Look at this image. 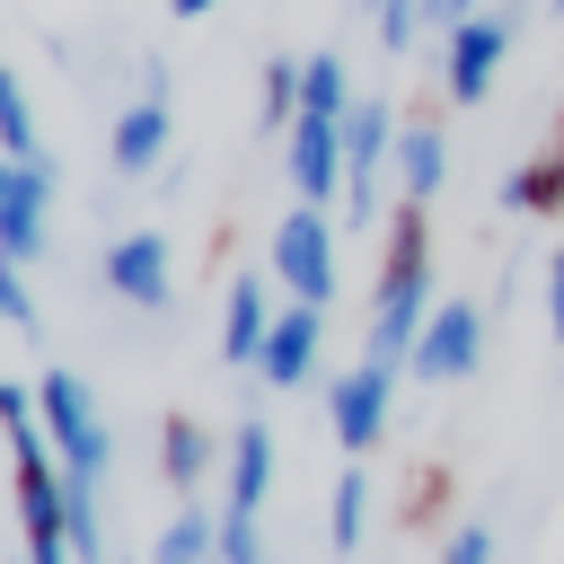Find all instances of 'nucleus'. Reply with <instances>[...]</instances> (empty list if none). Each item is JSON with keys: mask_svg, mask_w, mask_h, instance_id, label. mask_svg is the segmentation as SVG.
<instances>
[{"mask_svg": "<svg viewBox=\"0 0 564 564\" xmlns=\"http://www.w3.org/2000/svg\"><path fill=\"white\" fill-rule=\"evenodd\" d=\"M423 317H432V203L397 194V212H388V256H379V291H370V361L405 370Z\"/></svg>", "mask_w": 564, "mask_h": 564, "instance_id": "obj_1", "label": "nucleus"}, {"mask_svg": "<svg viewBox=\"0 0 564 564\" xmlns=\"http://www.w3.org/2000/svg\"><path fill=\"white\" fill-rule=\"evenodd\" d=\"M35 405H44V441H53L62 476H70V485H106V467H115V432H106V414H97L88 379L53 361V370L35 379Z\"/></svg>", "mask_w": 564, "mask_h": 564, "instance_id": "obj_2", "label": "nucleus"}, {"mask_svg": "<svg viewBox=\"0 0 564 564\" xmlns=\"http://www.w3.org/2000/svg\"><path fill=\"white\" fill-rule=\"evenodd\" d=\"M264 256H273V282H282L291 300H308V308H326V300L344 291V256H335V220H326V203H291V212L273 220Z\"/></svg>", "mask_w": 564, "mask_h": 564, "instance_id": "obj_3", "label": "nucleus"}, {"mask_svg": "<svg viewBox=\"0 0 564 564\" xmlns=\"http://www.w3.org/2000/svg\"><path fill=\"white\" fill-rule=\"evenodd\" d=\"M397 132H405V115L379 88H361L352 115H344V212H352V229L379 220V176H397Z\"/></svg>", "mask_w": 564, "mask_h": 564, "instance_id": "obj_4", "label": "nucleus"}, {"mask_svg": "<svg viewBox=\"0 0 564 564\" xmlns=\"http://www.w3.org/2000/svg\"><path fill=\"white\" fill-rule=\"evenodd\" d=\"M53 238V159H0V256L35 264Z\"/></svg>", "mask_w": 564, "mask_h": 564, "instance_id": "obj_5", "label": "nucleus"}, {"mask_svg": "<svg viewBox=\"0 0 564 564\" xmlns=\"http://www.w3.org/2000/svg\"><path fill=\"white\" fill-rule=\"evenodd\" d=\"M476 361H485V308H476V300H432L405 370H414L423 388H449V379H467Z\"/></svg>", "mask_w": 564, "mask_h": 564, "instance_id": "obj_6", "label": "nucleus"}, {"mask_svg": "<svg viewBox=\"0 0 564 564\" xmlns=\"http://www.w3.org/2000/svg\"><path fill=\"white\" fill-rule=\"evenodd\" d=\"M511 9H476L458 35H441L449 44V70H441V88H449V106H485L494 97V70H502V53H511Z\"/></svg>", "mask_w": 564, "mask_h": 564, "instance_id": "obj_7", "label": "nucleus"}, {"mask_svg": "<svg viewBox=\"0 0 564 564\" xmlns=\"http://www.w3.org/2000/svg\"><path fill=\"white\" fill-rule=\"evenodd\" d=\"M388 414H397V370L361 352V361H352V370H344V379L326 388V423H335V441H344V449L361 458V449H370V441L388 432Z\"/></svg>", "mask_w": 564, "mask_h": 564, "instance_id": "obj_8", "label": "nucleus"}, {"mask_svg": "<svg viewBox=\"0 0 564 564\" xmlns=\"http://www.w3.org/2000/svg\"><path fill=\"white\" fill-rule=\"evenodd\" d=\"M106 159H115V176H150L167 159V62H141V97L115 115Z\"/></svg>", "mask_w": 564, "mask_h": 564, "instance_id": "obj_9", "label": "nucleus"}, {"mask_svg": "<svg viewBox=\"0 0 564 564\" xmlns=\"http://www.w3.org/2000/svg\"><path fill=\"white\" fill-rule=\"evenodd\" d=\"M106 291L132 300V308H167L176 300V247H167V229H123L106 247Z\"/></svg>", "mask_w": 564, "mask_h": 564, "instance_id": "obj_10", "label": "nucleus"}, {"mask_svg": "<svg viewBox=\"0 0 564 564\" xmlns=\"http://www.w3.org/2000/svg\"><path fill=\"white\" fill-rule=\"evenodd\" d=\"M282 167L300 203H344V123L335 115H300L282 132Z\"/></svg>", "mask_w": 564, "mask_h": 564, "instance_id": "obj_11", "label": "nucleus"}, {"mask_svg": "<svg viewBox=\"0 0 564 564\" xmlns=\"http://www.w3.org/2000/svg\"><path fill=\"white\" fill-rule=\"evenodd\" d=\"M317 352H326V308L291 300V308L273 317V335H264L256 370H264V388H308V379H317Z\"/></svg>", "mask_w": 564, "mask_h": 564, "instance_id": "obj_12", "label": "nucleus"}, {"mask_svg": "<svg viewBox=\"0 0 564 564\" xmlns=\"http://www.w3.org/2000/svg\"><path fill=\"white\" fill-rule=\"evenodd\" d=\"M220 511H256L264 520V502H273V432L264 423H238L229 432V449H220Z\"/></svg>", "mask_w": 564, "mask_h": 564, "instance_id": "obj_13", "label": "nucleus"}, {"mask_svg": "<svg viewBox=\"0 0 564 564\" xmlns=\"http://www.w3.org/2000/svg\"><path fill=\"white\" fill-rule=\"evenodd\" d=\"M273 291H264V273H229V291H220V361H256L264 352V335H273Z\"/></svg>", "mask_w": 564, "mask_h": 564, "instance_id": "obj_14", "label": "nucleus"}, {"mask_svg": "<svg viewBox=\"0 0 564 564\" xmlns=\"http://www.w3.org/2000/svg\"><path fill=\"white\" fill-rule=\"evenodd\" d=\"M441 185H449V132H441L432 115H414V123L397 132V194L441 203Z\"/></svg>", "mask_w": 564, "mask_h": 564, "instance_id": "obj_15", "label": "nucleus"}, {"mask_svg": "<svg viewBox=\"0 0 564 564\" xmlns=\"http://www.w3.org/2000/svg\"><path fill=\"white\" fill-rule=\"evenodd\" d=\"M159 476H167V494H203L212 485V432L194 414H167L159 423Z\"/></svg>", "mask_w": 564, "mask_h": 564, "instance_id": "obj_16", "label": "nucleus"}, {"mask_svg": "<svg viewBox=\"0 0 564 564\" xmlns=\"http://www.w3.org/2000/svg\"><path fill=\"white\" fill-rule=\"evenodd\" d=\"M150 564H220V511H203V502L185 494L176 520L150 538Z\"/></svg>", "mask_w": 564, "mask_h": 564, "instance_id": "obj_17", "label": "nucleus"}, {"mask_svg": "<svg viewBox=\"0 0 564 564\" xmlns=\"http://www.w3.org/2000/svg\"><path fill=\"white\" fill-rule=\"evenodd\" d=\"M300 79H308V62H291V53L264 62V79H256V132H264V141H282V132L300 123Z\"/></svg>", "mask_w": 564, "mask_h": 564, "instance_id": "obj_18", "label": "nucleus"}, {"mask_svg": "<svg viewBox=\"0 0 564 564\" xmlns=\"http://www.w3.org/2000/svg\"><path fill=\"white\" fill-rule=\"evenodd\" d=\"M361 538H370V476H361V458L335 476V494H326V546L335 555H361Z\"/></svg>", "mask_w": 564, "mask_h": 564, "instance_id": "obj_19", "label": "nucleus"}, {"mask_svg": "<svg viewBox=\"0 0 564 564\" xmlns=\"http://www.w3.org/2000/svg\"><path fill=\"white\" fill-rule=\"evenodd\" d=\"M502 212H564V150H538L502 176Z\"/></svg>", "mask_w": 564, "mask_h": 564, "instance_id": "obj_20", "label": "nucleus"}, {"mask_svg": "<svg viewBox=\"0 0 564 564\" xmlns=\"http://www.w3.org/2000/svg\"><path fill=\"white\" fill-rule=\"evenodd\" d=\"M0 159H44V123H35V97L26 79L0 62Z\"/></svg>", "mask_w": 564, "mask_h": 564, "instance_id": "obj_21", "label": "nucleus"}, {"mask_svg": "<svg viewBox=\"0 0 564 564\" xmlns=\"http://www.w3.org/2000/svg\"><path fill=\"white\" fill-rule=\"evenodd\" d=\"M352 97H361V88H352V62H344V53H308L300 115H335V123H344V115H352Z\"/></svg>", "mask_w": 564, "mask_h": 564, "instance_id": "obj_22", "label": "nucleus"}, {"mask_svg": "<svg viewBox=\"0 0 564 564\" xmlns=\"http://www.w3.org/2000/svg\"><path fill=\"white\" fill-rule=\"evenodd\" d=\"M70 555H79V564H106V511H97V485H70Z\"/></svg>", "mask_w": 564, "mask_h": 564, "instance_id": "obj_23", "label": "nucleus"}, {"mask_svg": "<svg viewBox=\"0 0 564 564\" xmlns=\"http://www.w3.org/2000/svg\"><path fill=\"white\" fill-rule=\"evenodd\" d=\"M370 18H379V44L388 53H414L423 44V0H379Z\"/></svg>", "mask_w": 564, "mask_h": 564, "instance_id": "obj_24", "label": "nucleus"}, {"mask_svg": "<svg viewBox=\"0 0 564 564\" xmlns=\"http://www.w3.org/2000/svg\"><path fill=\"white\" fill-rule=\"evenodd\" d=\"M0 326L35 335V291H26V264H9V256H0Z\"/></svg>", "mask_w": 564, "mask_h": 564, "instance_id": "obj_25", "label": "nucleus"}, {"mask_svg": "<svg viewBox=\"0 0 564 564\" xmlns=\"http://www.w3.org/2000/svg\"><path fill=\"white\" fill-rule=\"evenodd\" d=\"M441 564H494V529H485V520H467V529L441 546Z\"/></svg>", "mask_w": 564, "mask_h": 564, "instance_id": "obj_26", "label": "nucleus"}, {"mask_svg": "<svg viewBox=\"0 0 564 564\" xmlns=\"http://www.w3.org/2000/svg\"><path fill=\"white\" fill-rule=\"evenodd\" d=\"M546 326H555V344H564V247H555V264H546Z\"/></svg>", "mask_w": 564, "mask_h": 564, "instance_id": "obj_27", "label": "nucleus"}, {"mask_svg": "<svg viewBox=\"0 0 564 564\" xmlns=\"http://www.w3.org/2000/svg\"><path fill=\"white\" fill-rule=\"evenodd\" d=\"M212 9H220V0H167V18H185V26H194V18H212Z\"/></svg>", "mask_w": 564, "mask_h": 564, "instance_id": "obj_28", "label": "nucleus"}, {"mask_svg": "<svg viewBox=\"0 0 564 564\" xmlns=\"http://www.w3.org/2000/svg\"><path fill=\"white\" fill-rule=\"evenodd\" d=\"M546 18H564V0H546Z\"/></svg>", "mask_w": 564, "mask_h": 564, "instance_id": "obj_29", "label": "nucleus"}, {"mask_svg": "<svg viewBox=\"0 0 564 564\" xmlns=\"http://www.w3.org/2000/svg\"><path fill=\"white\" fill-rule=\"evenodd\" d=\"M352 9H379V0H352Z\"/></svg>", "mask_w": 564, "mask_h": 564, "instance_id": "obj_30", "label": "nucleus"}]
</instances>
